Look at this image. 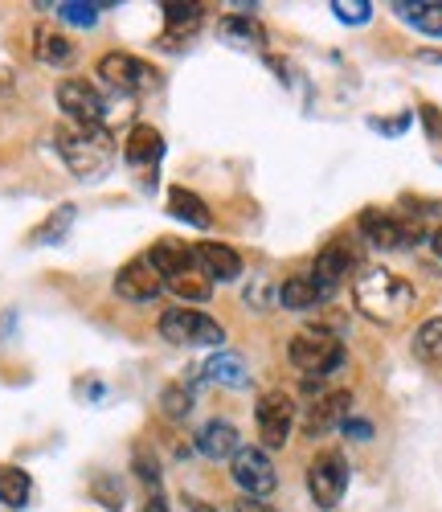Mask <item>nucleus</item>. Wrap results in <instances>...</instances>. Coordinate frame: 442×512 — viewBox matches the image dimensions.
<instances>
[{
    "label": "nucleus",
    "mask_w": 442,
    "mask_h": 512,
    "mask_svg": "<svg viewBox=\"0 0 442 512\" xmlns=\"http://www.w3.org/2000/svg\"><path fill=\"white\" fill-rule=\"evenodd\" d=\"M58 156L66 160V168L78 181H99L111 160H115V136L107 127H78V123H62L54 132Z\"/></svg>",
    "instance_id": "1"
},
{
    "label": "nucleus",
    "mask_w": 442,
    "mask_h": 512,
    "mask_svg": "<svg viewBox=\"0 0 442 512\" xmlns=\"http://www.w3.org/2000/svg\"><path fill=\"white\" fill-rule=\"evenodd\" d=\"M352 300H357V308L369 320L397 324L414 304V283H406L402 275H393L385 267H365L357 275V283H352Z\"/></svg>",
    "instance_id": "2"
},
{
    "label": "nucleus",
    "mask_w": 442,
    "mask_h": 512,
    "mask_svg": "<svg viewBox=\"0 0 442 512\" xmlns=\"http://www.w3.org/2000/svg\"><path fill=\"white\" fill-rule=\"evenodd\" d=\"M287 357H291V365H295L307 381L332 377V373H340L344 361H348L340 336L328 332V328H303V332H295L291 345H287Z\"/></svg>",
    "instance_id": "3"
},
{
    "label": "nucleus",
    "mask_w": 442,
    "mask_h": 512,
    "mask_svg": "<svg viewBox=\"0 0 442 512\" xmlns=\"http://www.w3.org/2000/svg\"><path fill=\"white\" fill-rule=\"evenodd\" d=\"M160 336L168 345H185V349H217L226 340V328L197 308H168L160 316Z\"/></svg>",
    "instance_id": "4"
},
{
    "label": "nucleus",
    "mask_w": 442,
    "mask_h": 512,
    "mask_svg": "<svg viewBox=\"0 0 442 512\" xmlns=\"http://www.w3.org/2000/svg\"><path fill=\"white\" fill-rule=\"evenodd\" d=\"M295 398L283 394V390H271L262 394L258 406H254V426H258V439H262V451H283L291 431H295Z\"/></svg>",
    "instance_id": "5"
},
{
    "label": "nucleus",
    "mask_w": 442,
    "mask_h": 512,
    "mask_svg": "<svg viewBox=\"0 0 442 512\" xmlns=\"http://www.w3.org/2000/svg\"><path fill=\"white\" fill-rule=\"evenodd\" d=\"M95 70H99V78L107 82V87L119 91V95H148V91L160 87L156 66H148L136 54H119V50L115 54H103Z\"/></svg>",
    "instance_id": "6"
},
{
    "label": "nucleus",
    "mask_w": 442,
    "mask_h": 512,
    "mask_svg": "<svg viewBox=\"0 0 442 512\" xmlns=\"http://www.w3.org/2000/svg\"><path fill=\"white\" fill-rule=\"evenodd\" d=\"M357 230L377 250H410V246L422 242V226L418 222H406V218L385 213V209H365L357 218Z\"/></svg>",
    "instance_id": "7"
},
{
    "label": "nucleus",
    "mask_w": 442,
    "mask_h": 512,
    "mask_svg": "<svg viewBox=\"0 0 442 512\" xmlns=\"http://www.w3.org/2000/svg\"><path fill=\"white\" fill-rule=\"evenodd\" d=\"M58 107L66 111V123L107 127V99L86 78H62L58 82Z\"/></svg>",
    "instance_id": "8"
},
{
    "label": "nucleus",
    "mask_w": 442,
    "mask_h": 512,
    "mask_svg": "<svg viewBox=\"0 0 442 512\" xmlns=\"http://www.w3.org/2000/svg\"><path fill=\"white\" fill-rule=\"evenodd\" d=\"M344 488H348V463L340 451H320L312 463H307V492H312V500L324 512L340 504Z\"/></svg>",
    "instance_id": "9"
},
{
    "label": "nucleus",
    "mask_w": 442,
    "mask_h": 512,
    "mask_svg": "<svg viewBox=\"0 0 442 512\" xmlns=\"http://www.w3.org/2000/svg\"><path fill=\"white\" fill-rule=\"evenodd\" d=\"M230 476H234V484L242 488V496H250V500L271 496L275 484H279L275 463H271V455L262 451V447H242V451L230 459Z\"/></svg>",
    "instance_id": "10"
},
{
    "label": "nucleus",
    "mask_w": 442,
    "mask_h": 512,
    "mask_svg": "<svg viewBox=\"0 0 442 512\" xmlns=\"http://www.w3.org/2000/svg\"><path fill=\"white\" fill-rule=\"evenodd\" d=\"M115 291L123 295V300H131V304H148V300H156V295L164 291V279H160V271L148 263V254H140V259H131V263L115 275Z\"/></svg>",
    "instance_id": "11"
},
{
    "label": "nucleus",
    "mask_w": 442,
    "mask_h": 512,
    "mask_svg": "<svg viewBox=\"0 0 442 512\" xmlns=\"http://www.w3.org/2000/svg\"><path fill=\"white\" fill-rule=\"evenodd\" d=\"M357 263L352 259V250L344 246V242H328L324 250H320V259H316V267H312V287L320 291V300H328V295H336L340 291V283L348 279V267Z\"/></svg>",
    "instance_id": "12"
},
{
    "label": "nucleus",
    "mask_w": 442,
    "mask_h": 512,
    "mask_svg": "<svg viewBox=\"0 0 442 512\" xmlns=\"http://www.w3.org/2000/svg\"><path fill=\"white\" fill-rule=\"evenodd\" d=\"M352 414V394L348 390H332V394H316V402L303 414V431L307 435H328L336 426H344V418Z\"/></svg>",
    "instance_id": "13"
},
{
    "label": "nucleus",
    "mask_w": 442,
    "mask_h": 512,
    "mask_svg": "<svg viewBox=\"0 0 442 512\" xmlns=\"http://www.w3.org/2000/svg\"><path fill=\"white\" fill-rule=\"evenodd\" d=\"M193 259H197V267L209 275V283L217 279V283H234L246 267H242V254L234 250V246H226V242H197L193 246Z\"/></svg>",
    "instance_id": "14"
},
{
    "label": "nucleus",
    "mask_w": 442,
    "mask_h": 512,
    "mask_svg": "<svg viewBox=\"0 0 442 512\" xmlns=\"http://www.w3.org/2000/svg\"><path fill=\"white\" fill-rule=\"evenodd\" d=\"M160 156H164V136L156 132V127L152 123H136V127H131L127 140H123V160L131 168H156Z\"/></svg>",
    "instance_id": "15"
},
{
    "label": "nucleus",
    "mask_w": 442,
    "mask_h": 512,
    "mask_svg": "<svg viewBox=\"0 0 442 512\" xmlns=\"http://www.w3.org/2000/svg\"><path fill=\"white\" fill-rule=\"evenodd\" d=\"M197 451L205 459H234L242 451V435H238V426L226 422V418H213L205 422L201 431H197Z\"/></svg>",
    "instance_id": "16"
},
{
    "label": "nucleus",
    "mask_w": 442,
    "mask_h": 512,
    "mask_svg": "<svg viewBox=\"0 0 442 512\" xmlns=\"http://www.w3.org/2000/svg\"><path fill=\"white\" fill-rule=\"evenodd\" d=\"M406 25H414L426 37H442V0H393L389 5Z\"/></svg>",
    "instance_id": "17"
},
{
    "label": "nucleus",
    "mask_w": 442,
    "mask_h": 512,
    "mask_svg": "<svg viewBox=\"0 0 442 512\" xmlns=\"http://www.w3.org/2000/svg\"><path fill=\"white\" fill-rule=\"evenodd\" d=\"M168 213H172L176 222L193 226V230H209V226H213L209 205H205L193 189H185V185H172V189H168Z\"/></svg>",
    "instance_id": "18"
},
{
    "label": "nucleus",
    "mask_w": 442,
    "mask_h": 512,
    "mask_svg": "<svg viewBox=\"0 0 442 512\" xmlns=\"http://www.w3.org/2000/svg\"><path fill=\"white\" fill-rule=\"evenodd\" d=\"M148 263L160 271V279L168 283L172 275H181V271H189L197 259H193V246H185V242H172V238H164V242H156L152 250H148Z\"/></svg>",
    "instance_id": "19"
},
{
    "label": "nucleus",
    "mask_w": 442,
    "mask_h": 512,
    "mask_svg": "<svg viewBox=\"0 0 442 512\" xmlns=\"http://www.w3.org/2000/svg\"><path fill=\"white\" fill-rule=\"evenodd\" d=\"M201 373L209 381H217V386H230V390H246L250 386V369H246V361L238 353H213L201 365Z\"/></svg>",
    "instance_id": "20"
},
{
    "label": "nucleus",
    "mask_w": 442,
    "mask_h": 512,
    "mask_svg": "<svg viewBox=\"0 0 442 512\" xmlns=\"http://www.w3.org/2000/svg\"><path fill=\"white\" fill-rule=\"evenodd\" d=\"M275 304L287 308V312H312V308H320L324 300H320V291L312 287V279H307V275H291L287 283H279Z\"/></svg>",
    "instance_id": "21"
},
{
    "label": "nucleus",
    "mask_w": 442,
    "mask_h": 512,
    "mask_svg": "<svg viewBox=\"0 0 442 512\" xmlns=\"http://www.w3.org/2000/svg\"><path fill=\"white\" fill-rule=\"evenodd\" d=\"M164 9V37L172 41V37H193L197 33V25L205 21V5H176V0H168V5H160Z\"/></svg>",
    "instance_id": "22"
},
{
    "label": "nucleus",
    "mask_w": 442,
    "mask_h": 512,
    "mask_svg": "<svg viewBox=\"0 0 442 512\" xmlns=\"http://www.w3.org/2000/svg\"><path fill=\"white\" fill-rule=\"evenodd\" d=\"M33 496V480L25 467H13V463H0V504L5 508H25Z\"/></svg>",
    "instance_id": "23"
},
{
    "label": "nucleus",
    "mask_w": 442,
    "mask_h": 512,
    "mask_svg": "<svg viewBox=\"0 0 442 512\" xmlns=\"http://www.w3.org/2000/svg\"><path fill=\"white\" fill-rule=\"evenodd\" d=\"M410 349L422 365H442V316H430L414 328V340H410Z\"/></svg>",
    "instance_id": "24"
},
{
    "label": "nucleus",
    "mask_w": 442,
    "mask_h": 512,
    "mask_svg": "<svg viewBox=\"0 0 442 512\" xmlns=\"http://www.w3.org/2000/svg\"><path fill=\"white\" fill-rule=\"evenodd\" d=\"M176 300H185V304H205L209 300V291H213V283H209V275L193 263L189 271H181V275H172L168 283H164Z\"/></svg>",
    "instance_id": "25"
},
{
    "label": "nucleus",
    "mask_w": 442,
    "mask_h": 512,
    "mask_svg": "<svg viewBox=\"0 0 442 512\" xmlns=\"http://www.w3.org/2000/svg\"><path fill=\"white\" fill-rule=\"evenodd\" d=\"M221 37H230V46H254V50H262L267 46V33H262V25L254 21V17H221Z\"/></svg>",
    "instance_id": "26"
},
{
    "label": "nucleus",
    "mask_w": 442,
    "mask_h": 512,
    "mask_svg": "<svg viewBox=\"0 0 442 512\" xmlns=\"http://www.w3.org/2000/svg\"><path fill=\"white\" fill-rule=\"evenodd\" d=\"M37 58L46 62V66H70V58H74V41L66 37V33H37Z\"/></svg>",
    "instance_id": "27"
},
{
    "label": "nucleus",
    "mask_w": 442,
    "mask_h": 512,
    "mask_svg": "<svg viewBox=\"0 0 442 512\" xmlns=\"http://www.w3.org/2000/svg\"><path fill=\"white\" fill-rule=\"evenodd\" d=\"M70 226H74V205H58L50 218L33 230V242H37V246H58V242L70 234Z\"/></svg>",
    "instance_id": "28"
},
{
    "label": "nucleus",
    "mask_w": 442,
    "mask_h": 512,
    "mask_svg": "<svg viewBox=\"0 0 442 512\" xmlns=\"http://www.w3.org/2000/svg\"><path fill=\"white\" fill-rule=\"evenodd\" d=\"M54 9H58V17H62L66 25H74V29H91L107 5H99V0H66V5H54Z\"/></svg>",
    "instance_id": "29"
},
{
    "label": "nucleus",
    "mask_w": 442,
    "mask_h": 512,
    "mask_svg": "<svg viewBox=\"0 0 442 512\" xmlns=\"http://www.w3.org/2000/svg\"><path fill=\"white\" fill-rule=\"evenodd\" d=\"M160 410H164V418L181 422V418L193 410V394H189L185 386H164V394H160Z\"/></svg>",
    "instance_id": "30"
},
{
    "label": "nucleus",
    "mask_w": 442,
    "mask_h": 512,
    "mask_svg": "<svg viewBox=\"0 0 442 512\" xmlns=\"http://www.w3.org/2000/svg\"><path fill=\"white\" fill-rule=\"evenodd\" d=\"M332 13L344 25H369L373 21V5H369V0H332Z\"/></svg>",
    "instance_id": "31"
},
{
    "label": "nucleus",
    "mask_w": 442,
    "mask_h": 512,
    "mask_svg": "<svg viewBox=\"0 0 442 512\" xmlns=\"http://www.w3.org/2000/svg\"><path fill=\"white\" fill-rule=\"evenodd\" d=\"M340 431H344L348 439H357V443H369V439H373V422H369V418H352V414H348Z\"/></svg>",
    "instance_id": "32"
},
{
    "label": "nucleus",
    "mask_w": 442,
    "mask_h": 512,
    "mask_svg": "<svg viewBox=\"0 0 442 512\" xmlns=\"http://www.w3.org/2000/svg\"><path fill=\"white\" fill-rule=\"evenodd\" d=\"M418 115H422V123H426V136H430V140H442V111H438L434 103H422Z\"/></svg>",
    "instance_id": "33"
},
{
    "label": "nucleus",
    "mask_w": 442,
    "mask_h": 512,
    "mask_svg": "<svg viewBox=\"0 0 442 512\" xmlns=\"http://www.w3.org/2000/svg\"><path fill=\"white\" fill-rule=\"evenodd\" d=\"M377 132H385V136H402L406 127H410V115H397V119H369Z\"/></svg>",
    "instance_id": "34"
},
{
    "label": "nucleus",
    "mask_w": 442,
    "mask_h": 512,
    "mask_svg": "<svg viewBox=\"0 0 442 512\" xmlns=\"http://www.w3.org/2000/svg\"><path fill=\"white\" fill-rule=\"evenodd\" d=\"M234 512H279V508H271L267 500H250V496H242V500L234 504Z\"/></svg>",
    "instance_id": "35"
},
{
    "label": "nucleus",
    "mask_w": 442,
    "mask_h": 512,
    "mask_svg": "<svg viewBox=\"0 0 442 512\" xmlns=\"http://www.w3.org/2000/svg\"><path fill=\"white\" fill-rule=\"evenodd\" d=\"M185 504H189V512H217L213 504H205V500H197V496H185Z\"/></svg>",
    "instance_id": "36"
},
{
    "label": "nucleus",
    "mask_w": 442,
    "mask_h": 512,
    "mask_svg": "<svg viewBox=\"0 0 442 512\" xmlns=\"http://www.w3.org/2000/svg\"><path fill=\"white\" fill-rule=\"evenodd\" d=\"M430 246H434V254H438V259H442V226L434 230V238H430Z\"/></svg>",
    "instance_id": "37"
},
{
    "label": "nucleus",
    "mask_w": 442,
    "mask_h": 512,
    "mask_svg": "<svg viewBox=\"0 0 442 512\" xmlns=\"http://www.w3.org/2000/svg\"><path fill=\"white\" fill-rule=\"evenodd\" d=\"M418 58H422V62H438V66H442V54H438V50H422Z\"/></svg>",
    "instance_id": "38"
}]
</instances>
